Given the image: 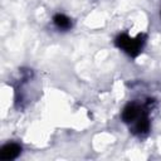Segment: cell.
Returning <instances> with one entry per match:
<instances>
[{"instance_id": "6da1fadb", "label": "cell", "mask_w": 161, "mask_h": 161, "mask_svg": "<svg viewBox=\"0 0 161 161\" xmlns=\"http://www.w3.org/2000/svg\"><path fill=\"white\" fill-rule=\"evenodd\" d=\"M145 42L146 39H145V35L142 34H138L137 36H130L128 34L122 33V34H118L114 39L116 47L132 58H136L142 52Z\"/></svg>"}, {"instance_id": "7a4b0ae2", "label": "cell", "mask_w": 161, "mask_h": 161, "mask_svg": "<svg viewBox=\"0 0 161 161\" xmlns=\"http://www.w3.org/2000/svg\"><path fill=\"white\" fill-rule=\"evenodd\" d=\"M143 112V108L141 106H138L137 103H128L121 114V118L125 123H133Z\"/></svg>"}, {"instance_id": "3957f363", "label": "cell", "mask_w": 161, "mask_h": 161, "mask_svg": "<svg viewBox=\"0 0 161 161\" xmlns=\"http://www.w3.org/2000/svg\"><path fill=\"white\" fill-rule=\"evenodd\" d=\"M21 153V146L16 142H9L0 148V160L9 161L16 158Z\"/></svg>"}, {"instance_id": "277c9868", "label": "cell", "mask_w": 161, "mask_h": 161, "mask_svg": "<svg viewBox=\"0 0 161 161\" xmlns=\"http://www.w3.org/2000/svg\"><path fill=\"white\" fill-rule=\"evenodd\" d=\"M132 125H133V132L136 135H145V133H147L150 131V127H151L148 113L143 109V112L141 113V116Z\"/></svg>"}, {"instance_id": "5b68a950", "label": "cell", "mask_w": 161, "mask_h": 161, "mask_svg": "<svg viewBox=\"0 0 161 161\" xmlns=\"http://www.w3.org/2000/svg\"><path fill=\"white\" fill-rule=\"evenodd\" d=\"M53 24L59 30H69L72 28V20H70V18H68L67 15L60 14V13H58V14H55L53 16Z\"/></svg>"}]
</instances>
